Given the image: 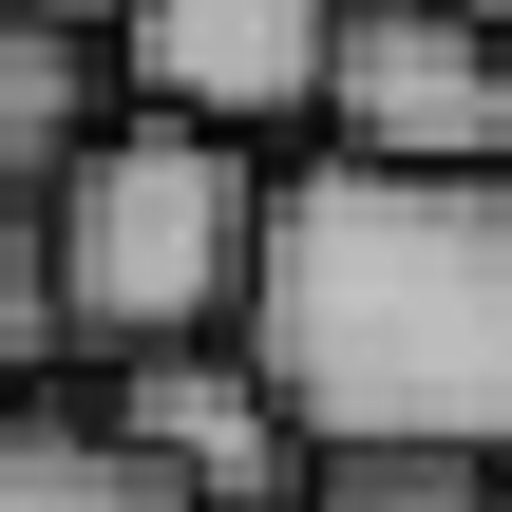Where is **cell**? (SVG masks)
<instances>
[{"label":"cell","instance_id":"277c9868","mask_svg":"<svg viewBox=\"0 0 512 512\" xmlns=\"http://www.w3.org/2000/svg\"><path fill=\"white\" fill-rule=\"evenodd\" d=\"M95 418H114V437H152L209 512H285L304 475H323V437H304V399L266 380V342H247V323H209V342H133V361L95 380Z\"/></svg>","mask_w":512,"mask_h":512},{"label":"cell","instance_id":"9c48e42d","mask_svg":"<svg viewBox=\"0 0 512 512\" xmlns=\"http://www.w3.org/2000/svg\"><path fill=\"white\" fill-rule=\"evenodd\" d=\"M285 512H494V456H323Z\"/></svg>","mask_w":512,"mask_h":512},{"label":"cell","instance_id":"3957f363","mask_svg":"<svg viewBox=\"0 0 512 512\" xmlns=\"http://www.w3.org/2000/svg\"><path fill=\"white\" fill-rule=\"evenodd\" d=\"M323 133L342 152H418V171H512V38H494V0H342Z\"/></svg>","mask_w":512,"mask_h":512},{"label":"cell","instance_id":"7a4b0ae2","mask_svg":"<svg viewBox=\"0 0 512 512\" xmlns=\"http://www.w3.org/2000/svg\"><path fill=\"white\" fill-rule=\"evenodd\" d=\"M266 209H285L266 133H228V114H171V95L95 114V152L57 171V266H76V323H95V361L247 323V285H266Z\"/></svg>","mask_w":512,"mask_h":512},{"label":"cell","instance_id":"8992f818","mask_svg":"<svg viewBox=\"0 0 512 512\" xmlns=\"http://www.w3.org/2000/svg\"><path fill=\"white\" fill-rule=\"evenodd\" d=\"M0 512H209L152 437H114V418H57L38 380L0 399Z\"/></svg>","mask_w":512,"mask_h":512},{"label":"cell","instance_id":"ba28073f","mask_svg":"<svg viewBox=\"0 0 512 512\" xmlns=\"http://www.w3.org/2000/svg\"><path fill=\"white\" fill-rule=\"evenodd\" d=\"M95 323H76V266H57V190H0V399L57 380Z\"/></svg>","mask_w":512,"mask_h":512},{"label":"cell","instance_id":"6da1fadb","mask_svg":"<svg viewBox=\"0 0 512 512\" xmlns=\"http://www.w3.org/2000/svg\"><path fill=\"white\" fill-rule=\"evenodd\" d=\"M247 342L323 456H512V171L285 152Z\"/></svg>","mask_w":512,"mask_h":512},{"label":"cell","instance_id":"8fae6325","mask_svg":"<svg viewBox=\"0 0 512 512\" xmlns=\"http://www.w3.org/2000/svg\"><path fill=\"white\" fill-rule=\"evenodd\" d=\"M494 38H512V0H494Z\"/></svg>","mask_w":512,"mask_h":512},{"label":"cell","instance_id":"30bf717a","mask_svg":"<svg viewBox=\"0 0 512 512\" xmlns=\"http://www.w3.org/2000/svg\"><path fill=\"white\" fill-rule=\"evenodd\" d=\"M57 19H114V0H57Z\"/></svg>","mask_w":512,"mask_h":512},{"label":"cell","instance_id":"5b68a950","mask_svg":"<svg viewBox=\"0 0 512 512\" xmlns=\"http://www.w3.org/2000/svg\"><path fill=\"white\" fill-rule=\"evenodd\" d=\"M114 76L171 95V114L285 133V114H323V76H342V0H114Z\"/></svg>","mask_w":512,"mask_h":512},{"label":"cell","instance_id":"52a82bcc","mask_svg":"<svg viewBox=\"0 0 512 512\" xmlns=\"http://www.w3.org/2000/svg\"><path fill=\"white\" fill-rule=\"evenodd\" d=\"M95 38L114 19H57V0H0V190H57L76 152H95Z\"/></svg>","mask_w":512,"mask_h":512}]
</instances>
